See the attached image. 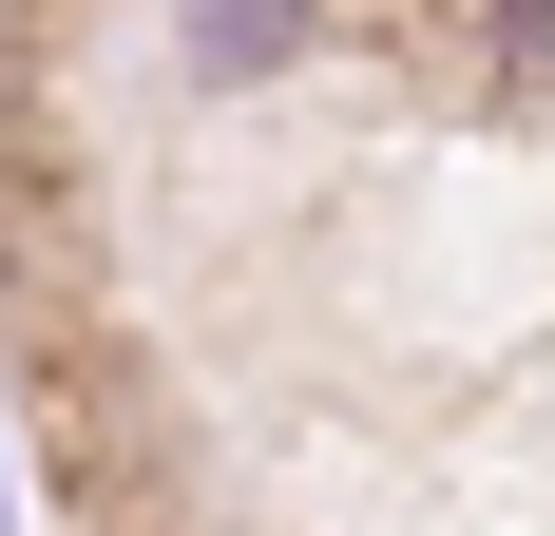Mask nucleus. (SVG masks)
Wrapping results in <instances>:
<instances>
[{"mask_svg":"<svg viewBox=\"0 0 555 536\" xmlns=\"http://www.w3.org/2000/svg\"><path fill=\"white\" fill-rule=\"evenodd\" d=\"M479 39H499V77H555V0H479Z\"/></svg>","mask_w":555,"mask_h":536,"instance_id":"nucleus-1","label":"nucleus"}]
</instances>
